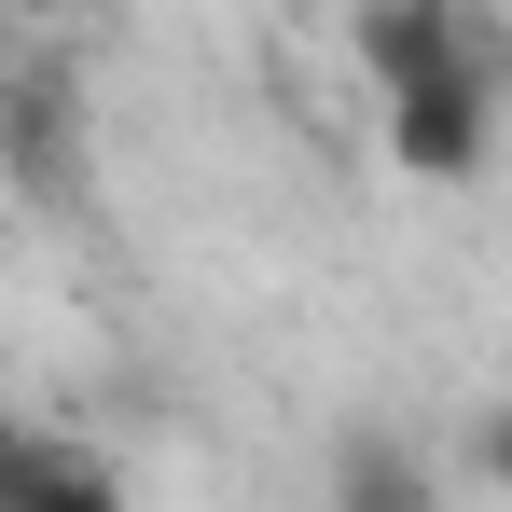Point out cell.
Wrapping results in <instances>:
<instances>
[{"label": "cell", "mask_w": 512, "mask_h": 512, "mask_svg": "<svg viewBox=\"0 0 512 512\" xmlns=\"http://www.w3.org/2000/svg\"><path fill=\"white\" fill-rule=\"evenodd\" d=\"M0 180L28 208L84 194V84H70V56H14L0 70Z\"/></svg>", "instance_id": "6da1fadb"}, {"label": "cell", "mask_w": 512, "mask_h": 512, "mask_svg": "<svg viewBox=\"0 0 512 512\" xmlns=\"http://www.w3.org/2000/svg\"><path fill=\"white\" fill-rule=\"evenodd\" d=\"M346 42H360L374 97H416V84H443V70H512L499 28H471V0H360Z\"/></svg>", "instance_id": "7a4b0ae2"}, {"label": "cell", "mask_w": 512, "mask_h": 512, "mask_svg": "<svg viewBox=\"0 0 512 512\" xmlns=\"http://www.w3.org/2000/svg\"><path fill=\"white\" fill-rule=\"evenodd\" d=\"M499 84L512 70H443V84L388 97V167L402 180H485V153H499Z\"/></svg>", "instance_id": "3957f363"}, {"label": "cell", "mask_w": 512, "mask_h": 512, "mask_svg": "<svg viewBox=\"0 0 512 512\" xmlns=\"http://www.w3.org/2000/svg\"><path fill=\"white\" fill-rule=\"evenodd\" d=\"M319 499L333 512H443V471H429L402 429H333V457H319Z\"/></svg>", "instance_id": "277c9868"}, {"label": "cell", "mask_w": 512, "mask_h": 512, "mask_svg": "<svg viewBox=\"0 0 512 512\" xmlns=\"http://www.w3.org/2000/svg\"><path fill=\"white\" fill-rule=\"evenodd\" d=\"M0 512H139V499H125L111 457L56 443V429H14V443H0Z\"/></svg>", "instance_id": "5b68a950"}, {"label": "cell", "mask_w": 512, "mask_h": 512, "mask_svg": "<svg viewBox=\"0 0 512 512\" xmlns=\"http://www.w3.org/2000/svg\"><path fill=\"white\" fill-rule=\"evenodd\" d=\"M471 457H485V485L512 499V402H499V416H471Z\"/></svg>", "instance_id": "8992f818"}, {"label": "cell", "mask_w": 512, "mask_h": 512, "mask_svg": "<svg viewBox=\"0 0 512 512\" xmlns=\"http://www.w3.org/2000/svg\"><path fill=\"white\" fill-rule=\"evenodd\" d=\"M14 14H97V0H14Z\"/></svg>", "instance_id": "52a82bcc"}, {"label": "cell", "mask_w": 512, "mask_h": 512, "mask_svg": "<svg viewBox=\"0 0 512 512\" xmlns=\"http://www.w3.org/2000/svg\"><path fill=\"white\" fill-rule=\"evenodd\" d=\"M0 70H14V0H0Z\"/></svg>", "instance_id": "ba28073f"}, {"label": "cell", "mask_w": 512, "mask_h": 512, "mask_svg": "<svg viewBox=\"0 0 512 512\" xmlns=\"http://www.w3.org/2000/svg\"><path fill=\"white\" fill-rule=\"evenodd\" d=\"M0 443H14V416H0Z\"/></svg>", "instance_id": "9c48e42d"}]
</instances>
